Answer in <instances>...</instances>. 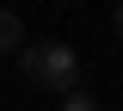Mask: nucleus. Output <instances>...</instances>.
Segmentation results:
<instances>
[{
	"label": "nucleus",
	"mask_w": 123,
	"mask_h": 111,
	"mask_svg": "<svg viewBox=\"0 0 123 111\" xmlns=\"http://www.w3.org/2000/svg\"><path fill=\"white\" fill-rule=\"evenodd\" d=\"M25 80H37L43 93H74V80H80V56L68 43H25Z\"/></svg>",
	"instance_id": "obj_1"
},
{
	"label": "nucleus",
	"mask_w": 123,
	"mask_h": 111,
	"mask_svg": "<svg viewBox=\"0 0 123 111\" xmlns=\"http://www.w3.org/2000/svg\"><path fill=\"white\" fill-rule=\"evenodd\" d=\"M12 49L25 56V25H18L12 13H0V56H12Z\"/></svg>",
	"instance_id": "obj_2"
},
{
	"label": "nucleus",
	"mask_w": 123,
	"mask_h": 111,
	"mask_svg": "<svg viewBox=\"0 0 123 111\" xmlns=\"http://www.w3.org/2000/svg\"><path fill=\"white\" fill-rule=\"evenodd\" d=\"M55 111H98V99H92V93H80V86H74V93H62V105Z\"/></svg>",
	"instance_id": "obj_3"
},
{
	"label": "nucleus",
	"mask_w": 123,
	"mask_h": 111,
	"mask_svg": "<svg viewBox=\"0 0 123 111\" xmlns=\"http://www.w3.org/2000/svg\"><path fill=\"white\" fill-rule=\"evenodd\" d=\"M111 25H117V37H123V6H117V19H111Z\"/></svg>",
	"instance_id": "obj_4"
}]
</instances>
